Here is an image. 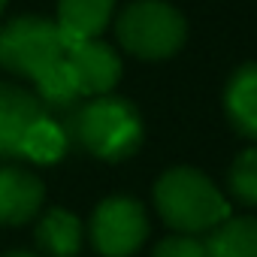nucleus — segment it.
Returning <instances> with one entry per match:
<instances>
[{
	"label": "nucleus",
	"instance_id": "nucleus-6",
	"mask_svg": "<svg viewBox=\"0 0 257 257\" xmlns=\"http://www.w3.org/2000/svg\"><path fill=\"white\" fill-rule=\"evenodd\" d=\"M67 64H70V70L76 76L79 94L103 97L121 79V61H118V55L106 43H100V40H82L73 49H67Z\"/></svg>",
	"mask_w": 257,
	"mask_h": 257
},
{
	"label": "nucleus",
	"instance_id": "nucleus-11",
	"mask_svg": "<svg viewBox=\"0 0 257 257\" xmlns=\"http://www.w3.org/2000/svg\"><path fill=\"white\" fill-rule=\"evenodd\" d=\"M34 239L49 257H76L82 248V224L67 209H49L40 218Z\"/></svg>",
	"mask_w": 257,
	"mask_h": 257
},
{
	"label": "nucleus",
	"instance_id": "nucleus-10",
	"mask_svg": "<svg viewBox=\"0 0 257 257\" xmlns=\"http://www.w3.org/2000/svg\"><path fill=\"white\" fill-rule=\"evenodd\" d=\"M224 106L236 131L257 140V64H245L233 73L224 91Z\"/></svg>",
	"mask_w": 257,
	"mask_h": 257
},
{
	"label": "nucleus",
	"instance_id": "nucleus-18",
	"mask_svg": "<svg viewBox=\"0 0 257 257\" xmlns=\"http://www.w3.org/2000/svg\"><path fill=\"white\" fill-rule=\"evenodd\" d=\"M4 7H7V0H0V13H4Z\"/></svg>",
	"mask_w": 257,
	"mask_h": 257
},
{
	"label": "nucleus",
	"instance_id": "nucleus-7",
	"mask_svg": "<svg viewBox=\"0 0 257 257\" xmlns=\"http://www.w3.org/2000/svg\"><path fill=\"white\" fill-rule=\"evenodd\" d=\"M43 115H49L43 100L0 82V161L22 158V140L28 127Z\"/></svg>",
	"mask_w": 257,
	"mask_h": 257
},
{
	"label": "nucleus",
	"instance_id": "nucleus-4",
	"mask_svg": "<svg viewBox=\"0 0 257 257\" xmlns=\"http://www.w3.org/2000/svg\"><path fill=\"white\" fill-rule=\"evenodd\" d=\"M121 46L146 61L170 58L185 43V19L164 0H137L118 19Z\"/></svg>",
	"mask_w": 257,
	"mask_h": 257
},
{
	"label": "nucleus",
	"instance_id": "nucleus-17",
	"mask_svg": "<svg viewBox=\"0 0 257 257\" xmlns=\"http://www.w3.org/2000/svg\"><path fill=\"white\" fill-rule=\"evenodd\" d=\"M4 257H37V254H31V251H10V254H4Z\"/></svg>",
	"mask_w": 257,
	"mask_h": 257
},
{
	"label": "nucleus",
	"instance_id": "nucleus-13",
	"mask_svg": "<svg viewBox=\"0 0 257 257\" xmlns=\"http://www.w3.org/2000/svg\"><path fill=\"white\" fill-rule=\"evenodd\" d=\"M67 143L70 140H67L64 127L58 121H52L49 115H43L40 121H34L28 127V134L22 140V158L37 161V164H55V161L64 158Z\"/></svg>",
	"mask_w": 257,
	"mask_h": 257
},
{
	"label": "nucleus",
	"instance_id": "nucleus-5",
	"mask_svg": "<svg viewBox=\"0 0 257 257\" xmlns=\"http://www.w3.org/2000/svg\"><path fill=\"white\" fill-rule=\"evenodd\" d=\"M149 233L146 212L131 197H109L91 218V242L103 257H131Z\"/></svg>",
	"mask_w": 257,
	"mask_h": 257
},
{
	"label": "nucleus",
	"instance_id": "nucleus-3",
	"mask_svg": "<svg viewBox=\"0 0 257 257\" xmlns=\"http://www.w3.org/2000/svg\"><path fill=\"white\" fill-rule=\"evenodd\" d=\"M64 58H67V49H64L58 22L40 19V16H22L0 31V67L16 76L37 82Z\"/></svg>",
	"mask_w": 257,
	"mask_h": 257
},
{
	"label": "nucleus",
	"instance_id": "nucleus-12",
	"mask_svg": "<svg viewBox=\"0 0 257 257\" xmlns=\"http://www.w3.org/2000/svg\"><path fill=\"white\" fill-rule=\"evenodd\" d=\"M209 257H257V218H233L218 224L206 239Z\"/></svg>",
	"mask_w": 257,
	"mask_h": 257
},
{
	"label": "nucleus",
	"instance_id": "nucleus-8",
	"mask_svg": "<svg viewBox=\"0 0 257 257\" xmlns=\"http://www.w3.org/2000/svg\"><path fill=\"white\" fill-rule=\"evenodd\" d=\"M43 182L22 167H0V224H28L43 206Z\"/></svg>",
	"mask_w": 257,
	"mask_h": 257
},
{
	"label": "nucleus",
	"instance_id": "nucleus-2",
	"mask_svg": "<svg viewBox=\"0 0 257 257\" xmlns=\"http://www.w3.org/2000/svg\"><path fill=\"white\" fill-rule=\"evenodd\" d=\"M73 137L100 161H124L143 143V121L134 103L121 97H97L73 112Z\"/></svg>",
	"mask_w": 257,
	"mask_h": 257
},
{
	"label": "nucleus",
	"instance_id": "nucleus-1",
	"mask_svg": "<svg viewBox=\"0 0 257 257\" xmlns=\"http://www.w3.org/2000/svg\"><path fill=\"white\" fill-rule=\"evenodd\" d=\"M155 206L161 218L179 233H206L230 218L224 194L197 170L176 167L155 185Z\"/></svg>",
	"mask_w": 257,
	"mask_h": 257
},
{
	"label": "nucleus",
	"instance_id": "nucleus-16",
	"mask_svg": "<svg viewBox=\"0 0 257 257\" xmlns=\"http://www.w3.org/2000/svg\"><path fill=\"white\" fill-rule=\"evenodd\" d=\"M152 257H209V254L206 242H200L197 236H170L155 248Z\"/></svg>",
	"mask_w": 257,
	"mask_h": 257
},
{
	"label": "nucleus",
	"instance_id": "nucleus-14",
	"mask_svg": "<svg viewBox=\"0 0 257 257\" xmlns=\"http://www.w3.org/2000/svg\"><path fill=\"white\" fill-rule=\"evenodd\" d=\"M37 91H40L43 103H49V106H73L82 97L79 94V85H76V76H73V70L67 64V58L37 79Z\"/></svg>",
	"mask_w": 257,
	"mask_h": 257
},
{
	"label": "nucleus",
	"instance_id": "nucleus-9",
	"mask_svg": "<svg viewBox=\"0 0 257 257\" xmlns=\"http://www.w3.org/2000/svg\"><path fill=\"white\" fill-rule=\"evenodd\" d=\"M115 0H58V28L64 49L82 40H94L109 25Z\"/></svg>",
	"mask_w": 257,
	"mask_h": 257
},
{
	"label": "nucleus",
	"instance_id": "nucleus-15",
	"mask_svg": "<svg viewBox=\"0 0 257 257\" xmlns=\"http://www.w3.org/2000/svg\"><path fill=\"white\" fill-rule=\"evenodd\" d=\"M230 191L236 200L257 206V146L242 152L230 170Z\"/></svg>",
	"mask_w": 257,
	"mask_h": 257
}]
</instances>
